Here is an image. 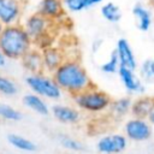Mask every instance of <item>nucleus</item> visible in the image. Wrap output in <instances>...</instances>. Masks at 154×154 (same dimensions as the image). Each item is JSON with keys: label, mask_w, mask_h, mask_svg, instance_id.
Segmentation results:
<instances>
[{"label": "nucleus", "mask_w": 154, "mask_h": 154, "mask_svg": "<svg viewBox=\"0 0 154 154\" xmlns=\"http://www.w3.org/2000/svg\"><path fill=\"white\" fill-rule=\"evenodd\" d=\"M147 120H148V123L150 124V125H154V109L150 112V114L147 117Z\"/></svg>", "instance_id": "30"}, {"label": "nucleus", "mask_w": 154, "mask_h": 154, "mask_svg": "<svg viewBox=\"0 0 154 154\" xmlns=\"http://www.w3.org/2000/svg\"><path fill=\"white\" fill-rule=\"evenodd\" d=\"M57 140H58L59 144L63 148H65L66 150H70V152H83L85 149L84 144L79 140H77L75 137H71L69 135L60 134V135H58Z\"/></svg>", "instance_id": "21"}, {"label": "nucleus", "mask_w": 154, "mask_h": 154, "mask_svg": "<svg viewBox=\"0 0 154 154\" xmlns=\"http://www.w3.org/2000/svg\"><path fill=\"white\" fill-rule=\"evenodd\" d=\"M120 64H119V60H118V57L114 51L111 52L108 59L102 63L100 65V70L103 72V73H107V75H112V73H117L118 72V69H119Z\"/></svg>", "instance_id": "24"}, {"label": "nucleus", "mask_w": 154, "mask_h": 154, "mask_svg": "<svg viewBox=\"0 0 154 154\" xmlns=\"http://www.w3.org/2000/svg\"><path fill=\"white\" fill-rule=\"evenodd\" d=\"M22 25L26 31V34L29 35V37L31 38L32 43H36L43 36L51 34L53 22L48 20L47 18H45L43 16L36 12L28 16Z\"/></svg>", "instance_id": "5"}, {"label": "nucleus", "mask_w": 154, "mask_h": 154, "mask_svg": "<svg viewBox=\"0 0 154 154\" xmlns=\"http://www.w3.org/2000/svg\"><path fill=\"white\" fill-rule=\"evenodd\" d=\"M101 45H102V40H96V41H94V43L91 45V47H93V52H97V51L100 49Z\"/></svg>", "instance_id": "27"}, {"label": "nucleus", "mask_w": 154, "mask_h": 154, "mask_svg": "<svg viewBox=\"0 0 154 154\" xmlns=\"http://www.w3.org/2000/svg\"><path fill=\"white\" fill-rule=\"evenodd\" d=\"M114 52L118 57L119 64L120 66L128 67L130 70H136L137 69V60L135 57V53L132 51L131 45L129 43V41L126 38H119L116 43V48Z\"/></svg>", "instance_id": "12"}, {"label": "nucleus", "mask_w": 154, "mask_h": 154, "mask_svg": "<svg viewBox=\"0 0 154 154\" xmlns=\"http://www.w3.org/2000/svg\"><path fill=\"white\" fill-rule=\"evenodd\" d=\"M7 142L16 149L20 150V152H26V153H31L35 152L37 149V146L35 142H32L31 140L18 135V134H8L7 135Z\"/></svg>", "instance_id": "19"}, {"label": "nucleus", "mask_w": 154, "mask_h": 154, "mask_svg": "<svg viewBox=\"0 0 154 154\" xmlns=\"http://www.w3.org/2000/svg\"><path fill=\"white\" fill-rule=\"evenodd\" d=\"M149 2H150V5H152V7L154 8V0H149Z\"/></svg>", "instance_id": "32"}, {"label": "nucleus", "mask_w": 154, "mask_h": 154, "mask_svg": "<svg viewBox=\"0 0 154 154\" xmlns=\"http://www.w3.org/2000/svg\"><path fill=\"white\" fill-rule=\"evenodd\" d=\"M34 43L20 23L6 25L0 35V52L6 59L20 60Z\"/></svg>", "instance_id": "2"}, {"label": "nucleus", "mask_w": 154, "mask_h": 154, "mask_svg": "<svg viewBox=\"0 0 154 154\" xmlns=\"http://www.w3.org/2000/svg\"><path fill=\"white\" fill-rule=\"evenodd\" d=\"M6 64H7V59L4 57V54L0 52V67H4V66H6Z\"/></svg>", "instance_id": "29"}, {"label": "nucleus", "mask_w": 154, "mask_h": 154, "mask_svg": "<svg viewBox=\"0 0 154 154\" xmlns=\"http://www.w3.org/2000/svg\"><path fill=\"white\" fill-rule=\"evenodd\" d=\"M4 28H5V25L0 22V35H1V32H2V30H4Z\"/></svg>", "instance_id": "31"}, {"label": "nucleus", "mask_w": 154, "mask_h": 154, "mask_svg": "<svg viewBox=\"0 0 154 154\" xmlns=\"http://www.w3.org/2000/svg\"><path fill=\"white\" fill-rule=\"evenodd\" d=\"M129 140L124 134L112 132L100 137L96 142V150L101 154H119L128 148Z\"/></svg>", "instance_id": "7"}, {"label": "nucleus", "mask_w": 154, "mask_h": 154, "mask_svg": "<svg viewBox=\"0 0 154 154\" xmlns=\"http://www.w3.org/2000/svg\"><path fill=\"white\" fill-rule=\"evenodd\" d=\"M42 54V64H43V72L52 75L66 59L63 49L51 46L41 51Z\"/></svg>", "instance_id": "11"}, {"label": "nucleus", "mask_w": 154, "mask_h": 154, "mask_svg": "<svg viewBox=\"0 0 154 154\" xmlns=\"http://www.w3.org/2000/svg\"><path fill=\"white\" fill-rule=\"evenodd\" d=\"M19 91L18 84L10 77L0 75V94L4 96H14Z\"/></svg>", "instance_id": "23"}, {"label": "nucleus", "mask_w": 154, "mask_h": 154, "mask_svg": "<svg viewBox=\"0 0 154 154\" xmlns=\"http://www.w3.org/2000/svg\"><path fill=\"white\" fill-rule=\"evenodd\" d=\"M25 83L31 90V93L48 100H60L63 96V90L52 78V76L40 72L30 73L25 78Z\"/></svg>", "instance_id": "4"}, {"label": "nucleus", "mask_w": 154, "mask_h": 154, "mask_svg": "<svg viewBox=\"0 0 154 154\" xmlns=\"http://www.w3.org/2000/svg\"><path fill=\"white\" fill-rule=\"evenodd\" d=\"M23 113L7 105V103H4V102H0V119L2 120H6V122H19L23 119Z\"/></svg>", "instance_id": "22"}, {"label": "nucleus", "mask_w": 154, "mask_h": 154, "mask_svg": "<svg viewBox=\"0 0 154 154\" xmlns=\"http://www.w3.org/2000/svg\"><path fill=\"white\" fill-rule=\"evenodd\" d=\"M153 129L147 119L131 117L124 124V135L134 142H144L152 137Z\"/></svg>", "instance_id": "6"}, {"label": "nucleus", "mask_w": 154, "mask_h": 154, "mask_svg": "<svg viewBox=\"0 0 154 154\" xmlns=\"http://www.w3.org/2000/svg\"><path fill=\"white\" fill-rule=\"evenodd\" d=\"M51 113L58 122L63 124H77L82 118V113L77 107L63 103L53 105L51 108Z\"/></svg>", "instance_id": "13"}, {"label": "nucleus", "mask_w": 154, "mask_h": 154, "mask_svg": "<svg viewBox=\"0 0 154 154\" xmlns=\"http://www.w3.org/2000/svg\"><path fill=\"white\" fill-rule=\"evenodd\" d=\"M140 78L146 82H154V59H146L140 66Z\"/></svg>", "instance_id": "25"}, {"label": "nucleus", "mask_w": 154, "mask_h": 154, "mask_svg": "<svg viewBox=\"0 0 154 154\" xmlns=\"http://www.w3.org/2000/svg\"><path fill=\"white\" fill-rule=\"evenodd\" d=\"M132 14L136 20V26L138 30L146 32L150 29L153 18H152L150 11L147 7H144L142 4H136L132 7Z\"/></svg>", "instance_id": "17"}, {"label": "nucleus", "mask_w": 154, "mask_h": 154, "mask_svg": "<svg viewBox=\"0 0 154 154\" xmlns=\"http://www.w3.org/2000/svg\"><path fill=\"white\" fill-rule=\"evenodd\" d=\"M102 1H103V0H87V4H88L89 7H91V6H95V5L101 4Z\"/></svg>", "instance_id": "28"}, {"label": "nucleus", "mask_w": 154, "mask_h": 154, "mask_svg": "<svg viewBox=\"0 0 154 154\" xmlns=\"http://www.w3.org/2000/svg\"><path fill=\"white\" fill-rule=\"evenodd\" d=\"M101 16L109 23H118L122 19V11L114 2H106L101 6Z\"/></svg>", "instance_id": "20"}, {"label": "nucleus", "mask_w": 154, "mask_h": 154, "mask_svg": "<svg viewBox=\"0 0 154 154\" xmlns=\"http://www.w3.org/2000/svg\"><path fill=\"white\" fill-rule=\"evenodd\" d=\"M51 76L59 88L71 96L95 87L84 66L75 58H66Z\"/></svg>", "instance_id": "1"}, {"label": "nucleus", "mask_w": 154, "mask_h": 154, "mask_svg": "<svg viewBox=\"0 0 154 154\" xmlns=\"http://www.w3.org/2000/svg\"><path fill=\"white\" fill-rule=\"evenodd\" d=\"M131 103H132V100L128 96H122V97L114 99L111 101L108 112L113 118L120 119V118L125 117L128 113H130Z\"/></svg>", "instance_id": "18"}, {"label": "nucleus", "mask_w": 154, "mask_h": 154, "mask_svg": "<svg viewBox=\"0 0 154 154\" xmlns=\"http://www.w3.org/2000/svg\"><path fill=\"white\" fill-rule=\"evenodd\" d=\"M154 109V96H143L140 95L131 103L130 113L132 117L147 119L150 112Z\"/></svg>", "instance_id": "14"}, {"label": "nucleus", "mask_w": 154, "mask_h": 154, "mask_svg": "<svg viewBox=\"0 0 154 154\" xmlns=\"http://www.w3.org/2000/svg\"><path fill=\"white\" fill-rule=\"evenodd\" d=\"M23 14L22 0H0V22L6 25L18 24Z\"/></svg>", "instance_id": "8"}, {"label": "nucleus", "mask_w": 154, "mask_h": 154, "mask_svg": "<svg viewBox=\"0 0 154 154\" xmlns=\"http://www.w3.org/2000/svg\"><path fill=\"white\" fill-rule=\"evenodd\" d=\"M23 103L26 108H29L30 111L40 114V116H48L51 113V108L48 106V103L46 102V100L34 93H28L23 96Z\"/></svg>", "instance_id": "16"}, {"label": "nucleus", "mask_w": 154, "mask_h": 154, "mask_svg": "<svg viewBox=\"0 0 154 154\" xmlns=\"http://www.w3.org/2000/svg\"><path fill=\"white\" fill-rule=\"evenodd\" d=\"M63 5L70 12H81L89 7L87 0H63Z\"/></svg>", "instance_id": "26"}, {"label": "nucleus", "mask_w": 154, "mask_h": 154, "mask_svg": "<svg viewBox=\"0 0 154 154\" xmlns=\"http://www.w3.org/2000/svg\"><path fill=\"white\" fill-rule=\"evenodd\" d=\"M23 67L29 73H40L43 72V64H42V54L41 51L37 48H31L26 52L23 58L20 59Z\"/></svg>", "instance_id": "15"}, {"label": "nucleus", "mask_w": 154, "mask_h": 154, "mask_svg": "<svg viewBox=\"0 0 154 154\" xmlns=\"http://www.w3.org/2000/svg\"><path fill=\"white\" fill-rule=\"evenodd\" d=\"M37 13L51 22H58L65 17V7L63 0H40Z\"/></svg>", "instance_id": "10"}, {"label": "nucleus", "mask_w": 154, "mask_h": 154, "mask_svg": "<svg viewBox=\"0 0 154 154\" xmlns=\"http://www.w3.org/2000/svg\"><path fill=\"white\" fill-rule=\"evenodd\" d=\"M117 73H118L119 79L123 83V85L128 93L142 95L146 91V87L143 84V81L135 73L134 70H130V69L124 67V66H119Z\"/></svg>", "instance_id": "9"}, {"label": "nucleus", "mask_w": 154, "mask_h": 154, "mask_svg": "<svg viewBox=\"0 0 154 154\" xmlns=\"http://www.w3.org/2000/svg\"><path fill=\"white\" fill-rule=\"evenodd\" d=\"M73 102L77 106L79 111L87 112V113H103L108 111L109 105H111V95L96 87L89 88L75 96Z\"/></svg>", "instance_id": "3"}]
</instances>
